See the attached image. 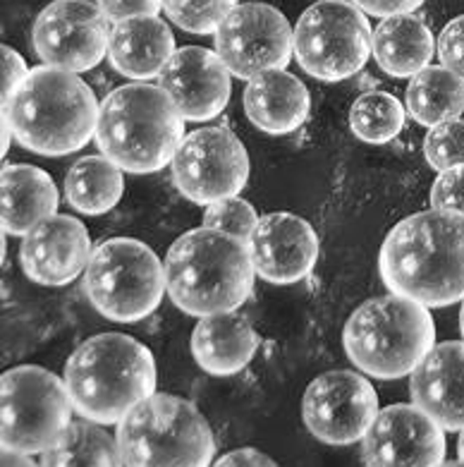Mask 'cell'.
<instances>
[{
	"label": "cell",
	"mask_w": 464,
	"mask_h": 467,
	"mask_svg": "<svg viewBox=\"0 0 464 467\" xmlns=\"http://www.w3.org/2000/svg\"><path fill=\"white\" fill-rule=\"evenodd\" d=\"M378 264L390 293L424 307L464 300V216L431 209L405 218L386 237Z\"/></svg>",
	"instance_id": "cell-1"
},
{
	"label": "cell",
	"mask_w": 464,
	"mask_h": 467,
	"mask_svg": "<svg viewBox=\"0 0 464 467\" xmlns=\"http://www.w3.org/2000/svg\"><path fill=\"white\" fill-rule=\"evenodd\" d=\"M254 274L247 243L206 225L178 237L166 256L170 300L199 319L240 309L254 288Z\"/></svg>",
	"instance_id": "cell-2"
},
{
	"label": "cell",
	"mask_w": 464,
	"mask_h": 467,
	"mask_svg": "<svg viewBox=\"0 0 464 467\" xmlns=\"http://www.w3.org/2000/svg\"><path fill=\"white\" fill-rule=\"evenodd\" d=\"M98 101L75 72L41 65L29 70L3 109L13 137L41 156H67L87 147L98 125Z\"/></svg>",
	"instance_id": "cell-3"
},
{
	"label": "cell",
	"mask_w": 464,
	"mask_h": 467,
	"mask_svg": "<svg viewBox=\"0 0 464 467\" xmlns=\"http://www.w3.org/2000/svg\"><path fill=\"white\" fill-rule=\"evenodd\" d=\"M65 386L84 420L118 424L156 393V362L139 340L125 333H101L72 352L65 365Z\"/></svg>",
	"instance_id": "cell-4"
},
{
	"label": "cell",
	"mask_w": 464,
	"mask_h": 467,
	"mask_svg": "<svg viewBox=\"0 0 464 467\" xmlns=\"http://www.w3.org/2000/svg\"><path fill=\"white\" fill-rule=\"evenodd\" d=\"M185 140V118L166 91L147 82L118 87L103 99L96 141L128 173H156L172 163Z\"/></svg>",
	"instance_id": "cell-5"
},
{
	"label": "cell",
	"mask_w": 464,
	"mask_h": 467,
	"mask_svg": "<svg viewBox=\"0 0 464 467\" xmlns=\"http://www.w3.org/2000/svg\"><path fill=\"white\" fill-rule=\"evenodd\" d=\"M343 346L356 369L376 379H400L417 369L436 346L428 307L402 295H383L355 309Z\"/></svg>",
	"instance_id": "cell-6"
},
{
	"label": "cell",
	"mask_w": 464,
	"mask_h": 467,
	"mask_svg": "<svg viewBox=\"0 0 464 467\" xmlns=\"http://www.w3.org/2000/svg\"><path fill=\"white\" fill-rule=\"evenodd\" d=\"M125 467H209L213 431L190 400L153 393L125 415L118 427Z\"/></svg>",
	"instance_id": "cell-7"
},
{
	"label": "cell",
	"mask_w": 464,
	"mask_h": 467,
	"mask_svg": "<svg viewBox=\"0 0 464 467\" xmlns=\"http://www.w3.org/2000/svg\"><path fill=\"white\" fill-rule=\"evenodd\" d=\"M84 293L106 319L132 324L156 312L163 293H168L166 266L149 244L113 237L91 254Z\"/></svg>",
	"instance_id": "cell-8"
},
{
	"label": "cell",
	"mask_w": 464,
	"mask_h": 467,
	"mask_svg": "<svg viewBox=\"0 0 464 467\" xmlns=\"http://www.w3.org/2000/svg\"><path fill=\"white\" fill-rule=\"evenodd\" d=\"M70 393L65 381L44 367H15L0 379V441L7 451L32 455L70 427Z\"/></svg>",
	"instance_id": "cell-9"
},
{
	"label": "cell",
	"mask_w": 464,
	"mask_h": 467,
	"mask_svg": "<svg viewBox=\"0 0 464 467\" xmlns=\"http://www.w3.org/2000/svg\"><path fill=\"white\" fill-rule=\"evenodd\" d=\"M374 53L366 15L345 0H318L294 26V58L299 67L324 82L355 78Z\"/></svg>",
	"instance_id": "cell-10"
},
{
	"label": "cell",
	"mask_w": 464,
	"mask_h": 467,
	"mask_svg": "<svg viewBox=\"0 0 464 467\" xmlns=\"http://www.w3.org/2000/svg\"><path fill=\"white\" fill-rule=\"evenodd\" d=\"M170 166L182 197L206 206L237 197L249 178L247 149L225 128L187 135Z\"/></svg>",
	"instance_id": "cell-11"
},
{
	"label": "cell",
	"mask_w": 464,
	"mask_h": 467,
	"mask_svg": "<svg viewBox=\"0 0 464 467\" xmlns=\"http://www.w3.org/2000/svg\"><path fill=\"white\" fill-rule=\"evenodd\" d=\"M216 53L230 75L240 79L285 70L294 53V29L278 7L242 3L218 26Z\"/></svg>",
	"instance_id": "cell-12"
},
{
	"label": "cell",
	"mask_w": 464,
	"mask_h": 467,
	"mask_svg": "<svg viewBox=\"0 0 464 467\" xmlns=\"http://www.w3.org/2000/svg\"><path fill=\"white\" fill-rule=\"evenodd\" d=\"M110 32L108 17L89 0H53L34 22V51L46 65L77 75L106 58Z\"/></svg>",
	"instance_id": "cell-13"
},
{
	"label": "cell",
	"mask_w": 464,
	"mask_h": 467,
	"mask_svg": "<svg viewBox=\"0 0 464 467\" xmlns=\"http://www.w3.org/2000/svg\"><path fill=\"white\" fill-rule=\"evenodd\" d=\"M302 417L318 441L350 446L366 436L378 417V396L355 371H325L306 386Z\"/></svg>",
	"instance_id": "cell-14"
},
{
	"label": "cell",
	"mask_w": 464,
	"mask_h": 467,
	"mask_svg": "<svg viewBox=\"0 0 464 467\" xmlns=\"http://www.w3.org/2000/svg\"><path fill=\"white\" fill-rule=\"evenodd\" d=\"M443 431L417 405H390L364 436V461L366 467H438L446 455Z\"/></svg>",
	"instance_id": "cell-15"
},
{
	"label": "cell",
	"mask_w": 464,
	"mask_h": 467,
	"mask_svg": "<svg viewBox=\"0 0 464 467\" xmlns=\"http://www.w3.org/2000/svg\"><path fill=\"white\" fill-rule=\"evenodd\" d=\"M159 87L166 91L180 116L191 122L213 120L230 101V70L216 51L201 46H185L172 53L159 75Z\"/></svg>",
	"instance_id": "cell-16"
},
{
	"label": "cell",
	"mask_w": 464,
	"mask_h": 467,
	"mask_svg": "<svg viewBox=\"0 0 464 467\" xmlns=\"http://www.w3.org/2000/svg\"><path fill=\"white\" fill-rule=\"evenodd\" d=\"M247 247L259 278L275 285H290L306 278L318 259L316 231L304 218L290 212L259 218Z\"/></svg>",
	"instance_id": "cell-17"
},
{
	"label": "cell",
	"mask_w": 464,
	"mask_h": 467,
	"mask_svg": "<svg viewBox=\"0 0 464 467\" xmlns=\"http://www.w3.org/2000/svg\"><path fill=\"white\" fill-rule=\"evenodd\" d=\"M91 237L87 225L75 216L46 218L26 233L19 250V262L26 278L38 285H67L91 262Z\"/></svg>",
	"instance_id": "cell-18"
},
{
	"label": "cell",
	"mask_w": 464,
	"mask_h": 467,
	"mask_svg": "<svg viewBox=\"0 0 464 467\" xmlns=\"http://www.w3.org/2000/svg\"><path fill=\"white\" fill-rule=\"evenodd\" d=\"M414 405L446 431L464 429V343L433 346L409 379Z\"/></svg>",
	"instance_id": "cell-19"
},
{
	"label": "cell",
	"mask_w": 464,
	"mask_h": 467,
	"mask_svg": "<svg viewBox=\"0 0 464 467\" xmlns=\"http://www.w3.org/2000/svg\"><path fill=\"white\" fill-rule=\"evenodd\" d=\"M309 91L294 75L268 70L249 79L244 89V113L266 135H290L309 116Z\"/></svg>",
	"instance_id": "cell-20"
},
{
	"label": "cell",
	"mask_w": 464,
	"mask_h": 467,
	"mask_svg": "<svg viewBox=\"0 0 464 467\" xmlns=\"http://www.w3.org/2000/svg\"><path fill=\"white\" fill-rule=\"evenodd\" d=\"M175 51L170 26L159 15L115 22L110 32V63L120 75L137 82L159 78Z\"/></svg>",
	"instance_id": "cell-21"
},
{
	"label": "cell",
	"mask_w": 464,
	"mask_h": 467,
	"mask_svg": "<svg viewBox=\"0 0 464 467\" xmlns=\"http://www.w3.org/2000/svg\"><path fill=\"white\" fill-rule=\"evenodd\" d=\"M259 336L242 314L201 317L191 333V355L197 365L213 377L237 374L252 362Z\"/></svg>",
	"instance_id": "cell-22"
},
{
	"label": "cell",
	"mask_w": 464,
	"mask_h": 467,
	"mask_svg": "<svg viewBox=\"0 0 464 467\" xmlns=\"http://www.w3.org/2000/svg\"><path fill=\"white\" fill-rule=\"evenodd\" d=\"M57 190L51 175L36 166H5L0 173V221L5 235H26L56 216Z\"/></svg>",
	"instance_id": "cell-23"
},
{
	"label": "cell",
	"mask_w": 464,
	"mask_h": 467,
	"mask_svg": "<svg viewBox=\"0 0 464 467\" xmlns=\"http://www.w3.org/2000/svg\"><path fill=\"white\" fill-rule=\"evenodd\" d=\"M436 39L427 22L409 15L386 17L374 32V58L390 78H414L431 65Z\"/></svg>",
	"instance_id": "cell-24"
},
{
	"label": "cell",
	"mask_w": 464,
	"mask_h": 467,
	"mask_svg": "<svg viewBox=\"0 0 464 467\" xmlns=\"http://www.w3.org/2000/svg\"><path fill=\"white\" fill-rule=\"evenodd\" d=\"M125 192V175L106 156L77 159L65 178V194L72 209L84 216L108 213Z\"/></svg>",
	"instance_id": "cell-25"
},
{
	"label": "cell",
	"mask_w": 464,
	"mask_h": 467,
	"mask_svg": "<svg viewBox=\"0 0 464 467\" xmlns=\"http://www.w3.org/2000/svg\"><path fill=\"white\" fill-rule=\"evenodd\" d=\"M412 120L427 128L458 120L464 110V82L443 65H428L414 75L405 94Z\"/></svg>",
	"instance_id": "cell-26"
},
{
	"label": "cell",
	"mask_w": 464,
	"mask_h": 467,
	"mask_svg": "<svg viewBox=\"0 0 464 467\" xmlns=\"http://www.w3.org/2000/svg\"><path fill=\"white\" fill-rule=\"evenodd\" d=\"M120 446L96 422H75L44 451L41 467H122Z\"/></svg>",
	"instance_id": "cell-27"
},
{
	"label": "cell",
	"mask_w": 464,
	"mask_h": 467,
	"mask_svg": "<svg viewBox=\"0 0 464 467\" xmlns=\"http://www.w3.org/2000/svg\"><path fill=\"white\" fill-rule=\"evenodd\" d=\"M405 125L402 103L386 91H366L352 103L350 128L366 144H388Z\"/></svg>",
	"instance_id": "cell-28"
},
{
	"label": "cell",
	"mask_w": 464,
	"mask_h": 467,
	"mask_svg": "<svg viewBox=\"0 0 464 467\" xmlns=\"http://www.w3.org/2000/svg\"><path fill=\"white\" fill-rule=\"evenodd\" d=\"M237 0H163L168 20L190 34H216Z\"/></svg>",
	"instance_id": "cell-29"
},
{
	"label": "cell",
	"mask_w": 464,
	"mask_h": 467,
	"mask_svg": "<svg viewBox=\"0 0 464 467\" xmlns=\"http://www.w3.org/2000/svg\"><path fill=\"white\" fill-rule=\"evenodd\" d=\"M424 156L433 171H450L464 166V120L440 122L428 130L424 140Z\"/></svg>",
	"instance_id": "cell-30"
},
{
	"label": "cell",
	"mask_w": 464,
	"mask_h": 467,
	"mask_svg": "<svg viewBox=\"0 0 464 467\" xmlns=\"http://www.w3.org/2000/svg\"><path fill=\"white\" fill-rule=\"evenodd\" d=\"M256 223H259V216H256L254 206L240 197H230L223 199V202H216V204L206 206V228L228 233V235L237 237V240H244V243L252 237Z\"/></svg>",
	"instance_id": "cell-31"
},
{
	"label": "cell",
	"mask_w": 464,
	"mask_h": 467,
	"mask_svg": "<svg viewBox=\"0 0 464 467\" xmlns=\"http://www.w3.org/2000/svg\"><path fill=\"white\" fill-rule=\"evenodd\" d=\"M431 209L455 212L464 216V166L450 168L436 178L431 187Z\"/></svg>",
	"instance_id": "cell-32"
},
{
	"label": "cell",
	"mask_w": 464,
	"mask_h": 467,
	"mask_svg": "<svg viewBox=\"0 0 464 467\" xmlns=\"http://www.w3.org/2000/svg\"><path fill=\"white\" fill-rule=\"evenodd\" d=\"M438 56L443 67L464 82V15L443 26L438 36Z\"/></svg>",
	"instance_id": "cell-33"
},
{
	"label": "cell",
	"mask_w": 464,
	"mask_h": 467,
	"mask_svg": "<svg viewBox=\"0 0 464 467\" xmlns=\"http://www.w3.org/2000/svg\"><path fill=\"white\" fill-rule=\"evenodd\" d=\"M110 22L132 20V17H156L163 10V0H96Z\"/></svg>",
	"instance_id": "cell-34"
},
{
	"label": "cell",
	"mask_w": 464,
	"mask_h": 467,
	"mask_svg": "<svg viewBox=\"0 0 464 467\" xmlns=\"http://www.w3.org/2000/svg\"><path fill=\"white\" fill-rule=\"evenodd\" d=\"M0 56H3V63H0V70H3V82H0V97H3V109L7 103L13 101L15 91L22 87V82L29 75V67H26L25 58L19 56L17 51L3 46L0 48Z\"/></svg>",
	"instance_id": "cell-35"
},
{
	"label": "cell",
	"mask_w": 464,
	"mask_h": 467,
	"mask_svg": "<svg viewBox=\"0 0 464 467\" xmlns=\"http://www.w3.org/2000/svg\"><path fill=\"white\" fill-rule=\"evenodd\" d=\"M362 13H369L374 17H395V15H409L417 7L424 5V0H352Z\"/></svg>",
	"instance_id": "cell-36"
},
{
	"label": "cell",
	"mask_w": 464,
	"mask_h": 467,
	"mask_svg": "<svg viewBox=\"0 0 464 467\" xmlns=\"http://www.w3.org/2000/svg\"><path fill=\"white\" fill-rule=\"evenodd\" d=\"M213 467H278L266 453L254 451V448H240L230 451Z\"/></svg>",
	"instance_id": "cell-37"
},
{
	"label": "cell",
	"mask_w": 464,
	"mask_h": 467,
	"mask_svg": "<svg viewBox=\"0 0 464 467\" xmlns=\"http://www.w3.org/2000/svg\"><path fill=\"white\" fill-rule=\"evenodd\" d=\"M0 467H38V465H34V462L29 461V455L3 448V455H0Z\"/></svg>",
	"instance_id": "cell-38"
},
{
	"label": "cell",
	"mask_w": 464,
	"mask_h": 467,
	"mask_svg": "<svg viewBox=\"0 0 464 467\" xmlns=\"http://www.w3.org/2000/svg\"><path fill=\"white\" fill-rule=\"evenodd\" d=\"M458 451H459V461H464V429H462V434H459V443H458Z\"/></svg>",
	"instance_id": "cell-39"
},
{
	"label": "cell",
	"mask_w": 464,
	"mask_h": 467,
	"mask_svg": "<svg viewBox=\"0 0 464 467\" xmlns=\"http://www.w3.org/2000/svg\"><path fill=\"white\" fill-rule=\"evenodd\" d=\"M438 467H464V461H450V462H440Z\"/></svg>",
	"instance_id": "cell-40"
},
{
	"label": "cell",
	"mask_w": 464,
	"mask_h": 467,
	"mask_svg": "<svg viewBox=\"0 0 464 467\" xmlns=\"http://www.w3.org/2000/svg\"><path fill=\"white\" fill-rule=\"evenodd\" d=\"M459 327H462V336H464V300H462V312H459Z\"/></svg>",
	"instance_id": "cell-41"
}]
</instances>
